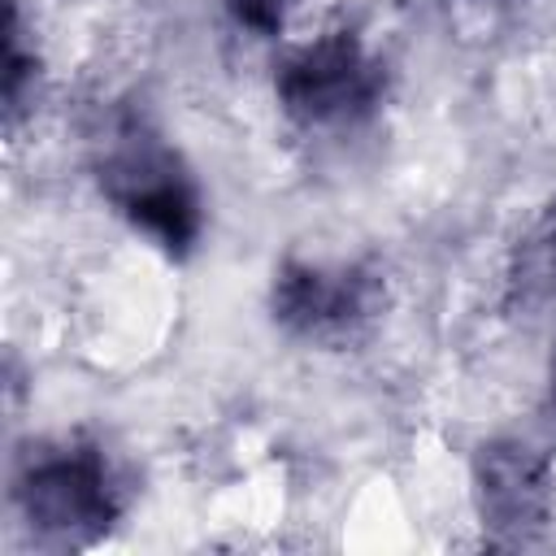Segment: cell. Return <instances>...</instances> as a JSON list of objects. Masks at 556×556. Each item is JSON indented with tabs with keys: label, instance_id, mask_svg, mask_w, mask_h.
<instances>
[{
	"label": "cell",
	"instance_id": "6da1fadb",
	"mask_svg": "<svg viewBox=\"0 0 556 556\" xmlns=\"http://www.w3.org/2000/svg\"><path fill=\"white\" fill-rule=\"evenodd\" d=\"M104 195L135 230L165 252H187L200 235V195L178 156L143 126H122L100 161Z\"/></svg>",
	"mask_w": 556,
	"mask_h": 556
},
{
	"label": "cell",
	"instance_id": "7a4b0ae2",
	"mask_svg": "<svg viewBox=\"0 0 556 556\" xmlns=\"http://www.w3.org/2000/svg\"><path fill=\"white\" fill-rule=\"evenodd\" d=\"M17 500L35 534L61 547L100 539L122 508L104 452L87 443H70L35 456L17 482Z\"/></svg>",
	"mask_w": 556,
	"mask_h": 556
},
{
	"label": "cell",
	"instance_id": "3957f363",
	"mask_svg": "<svg viewBox=\"0 0 556 556\" xmlns=\"http://www.w3.org/2000/svg\"><path fill=\"white\" fill-rule=\"evenodd\" d=\"M274 87L282 109L300 126H343L374 109L382 91V70L348 30H330L300 43L278 65Z\"/></svg>",
	"mask_w": 556,
	"mask_h": 556
},
{
	"label": "cell",
	"instance_id": "277c9868",
	"mask_svg": "<svg viewBox=\"0 0 556 556\" xmlns=\"http://www.w3.org/2000/svg\"><path fill=\"white\" fill-rule=\"evenodd\" d=\"M382 304V282L378 274L361 265H313L295 261L282 265L274 282V317L317 343H343L356 339Z\"/></svg>",
	"mask_w": 556,
	"mask_h": 556
},
{
	"label": "cell",
	"instance_id": "5b68a950",
	"mask_svg": "<svg viewBox=\"0 0 556 556\" xmlns=\"http://www.w3.org/2000/svg\"><path fill=\"white\" fill-rule=\"evenodd\" d=\"M552 465L517 439L482 443L473 456V504L495 543H530L552 517Z\"/></svg>",
	"mask_w": 556,
	"mask_h": 556
},
{
	"label": "cell",
	"instance_id": "8992f818",
	"mask_svg": "<svg viewBox=\"0 0 556 556\" xmlns=\"http://www.w3.org/2000/svg\"><path fill=\"white\" fill-rule=\"evenodd\" d=\"M508 287L521 308H543L556 300V200L521 235V243L513 252Z\"/></svg>",
	"mask_w": 556,
	"mask_h": 556
},
{
	"label": "cell",
	"instance_id": "52a82bcc",
	"mask_svg": "<svg viewBox=\"0 0 556 556\" xmlns=\"http://www.w3.org/2000/svg\"><path fill=\"white\" fill-rule=\"evenodd\" d=\"M291 9H295V0H230V13H235L248 30H256V35L278 30Z\"/></svg>",
	"mask_w": 556,
	"mask_h": 556
},
{
	"label": "cell",
	"instance_id": "ba28073f",
	"mask_svg": "<svg viewBox=\"0 0 556 556\" xmlns=\"http://www.w3.org/2000/svg\"><path fill=\"white\" fill-rule=\"evenodd\" d=\"M552 408H556V356H552Z\"/></svg>",
	"mask_w": 556,
	"mask_h": 556
}]
</instances>
